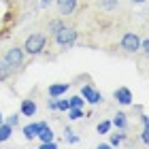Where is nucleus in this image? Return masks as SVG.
Returning <instances> with one entry per match:
<instances>
[{
	"instance_id": "nucleus-1",
	"label": "nucleus",
	"mask_w": 149,
	"mask_h": 149,
	"mask_svg": "<svg viewBox=\"0 0 149 149\" xmlns=\"http://www.w3.org/2000/svg\"><path fill=\"white\" fill-rule=\"evenodd\" d=\"M45 45H47V36L45 34H30L26 38V43H24V51L30 53V56H38V53H43Z\"/></svg>"
},
{
	"instance_id": "nucleus-2",
	"label": "nucleus",
	"mask_w": 149,
	"mask_h": 149,
	"mask_svg": "<svg viewBox=\"0 0 149 149\" xmlns=\"http://www.w3.org/2000/svg\"><path fill=\"white\" fill-rule=\"evenodd\" d=\"M53 38H56V43L60 47H70L74 40H77V30L70 28V26H60L58 32H53Z\"/></svg>"
},
{
	"instance_id": "nucleus-3",
	"label": "nucleus",
	"mask_w": 149,
	"mask_h": 149,
	"mask_svg": "<svg viewBox=\"0 0 149 149\" xmlns=\"http://www.w3.org/2000/svg\"><path fill=\"white\" fill-rule=\"evenodd\" d=\"M2 62L9 66L11 70L19 68V66L24 64V47H11V49L6 51V56H4Z\"/></svg>"
},
{
	"instance_id": "nucleus-4",
	"label": "nucleus",
	"mask_w": 149,
	"mask_h": 149,
	"mask_svg": "<svg viewBox=\"0 0 149 149\" xmlns=\"http://www.w3.org/2000/svg\"><path fill=\"white\" fill-rule=\"evenodd\" d=\"M139 45H141V38L136 36V32H126V34L121 36V49L128 51V53L139 51Z\"/></svg>"
},
{
	"instance_id": "nucleus-5",
	"label": "nucleus",
	"mask_w": 149,
	"mask_h": 149,
	"mask_svg": "<svg viewBox=\"0 0 149 149\" xmlns=\"http://www.w3.org/2000/svg\"><path fill=\"white\" fill-rule=\"evenodd\" d=\"M81 96H83V100H87L90 104H98V102H102V94L96 92L92 85H83V90H81Z\"/></svg>"
},
{
	"instance_id": "nucleus-6",
	"label": "nucleus",
	"mask_w": 149,
	"mask_h": 149,
	"mask_svg": "<svg viewBox=\"0 0 149 149\" xmlns=\"http://www.w3.org/2000/svg\"><path fill=\"white\" fill-rule=\"evenodd\" d=\"M43 126H47V121H38V124H28V126H24V136L28 139V141L36 139V134H38V130H40Z\"/></svg>"
},
{
	"instance_id": "nucleus-7",
	"label": "nucleus",
	"mask_w": 149,
	"mask_h": 149,
	"mask_svg": "<svg viewBox=\"0 0 149 149\" xmlns=\"http://www.w3.org/2000/svg\"><path fill=\"white\" fill-rule=\"evenodd\" d=\"M56 2H58V11L62 15H70L77 9V0H56Z\"/></svg>"
},
{
	"instance_id": "nucleus-8",
	"label": "nucleus",
	"mask_w": 149,
	"mask_h": 149,
	"mask_svg": "<svg viewBox=\"0 0 149 149\" xmlns=\"http://www.w3.org/2000/svg\"><path fill=\"white\" fill-rule=\"evenodd\" d=\"M115 98H117L119 104H130L132 102V92L128 87H117L115 90Z\"/></svg>"
},
{
	"instance_id": "nucleus-9",
	"label": "nucleus",
	"mask_w": 149,
	"mask_h": 149,
	"mask_svg": "<svg viewBox=\"0 0 149 149\" xmlns=\"http://www.w3.org/2000/svg\"><path fill=\"white\" fill-rule=\"evenodd\" d=\"M68 83H53V85H49V96L51 98H60V96H64L66 92H68Z\"/></svg>"
},
{
	"instance_id": "nucleus-10",
	"label": "nucleus",
	"mask_w": 149,
	"mask_h": 149,
	"mask_svg": "<svg viewBox=\"0 0 149 149\" xmlns=\"http://www.w3.org/2000/svg\"><path fill=\"white\" fill-rule=\"evenodd\" d=\"M34 113H36V102L34 100H22V115L32 117Z\"/></svg>"
},
{
	"instance_id": "nucleus-11",
	"label": "nucleus",
	"mask_w": 149,
	"mask_h": 149,
	"mask_svg": "<svg viewBox=\"0 0 149 149\" xmlns=\"http://www.w3.org/2000/svg\"><path fill=\"white\" fill-rule=\"evenodd\" d=\"M11 134H13V128L9 124H0V143H4V141H9L11 139Z\"/></svg>"
},
{
	"instance_id": "nucleus-12",
	"label": "nucleus",
	"mask_w": 149,
	"mask_h": 149,
	"mask_svg": "<svg viewBox=\"0 0 149 149\" xmlns=\"http://www.w3.org/2000/svg\"><path fill=\"white\" fill-rule=\"evenodd\" d=\"M111 126L119 128V130H126V126H128V121H126V115H124V113H117V115H115V117H113Z\"/></svg>"
},
{
	"instance_id": "nucleus-13",
	"label": "nucleus",
	"mask_w": 149,
	"mask_h": 149,
	"mask_svg": "<svg viewBox=\"0 0 149 149\" xmlns=\"http://www.w3.org/2000/svg\"><path fill=\"white\" fill-rule=\"evenodd\" d=\"M36 136H38L40 141H43V143H45V141H51V139H53V130H51L49 126H43V128L38 130V134H36Z\"/></svg>"
},
{
	"instance_id": "nucleus-14",
	"label": "nucleus",
	"mask_w": 149,
	"mask_h": 149,
	"mask_svg": "<svg viewBox=\"0 0 149 149\" xmlns=\"http://www.w3.org/2000/svg\"><path fill=\"white\" fill-rule=\"evenodd\" d=\"M68 115H70V119H81L83 117V109H81V107H70Z\"/></svg>"
},
{
	"instance_id": "nucleus-15",
	"label": "nucleus",
	"mask_w": 149,
	"mask_h": 149,
	"mask_svg": "<svg viewBox=\"0 0 149 149\" xmlns=\"http://www.w3.org/2000/svg\"><path fill=\"white\" fill-rule=\"evenodd\" d=\"M9 74H11V68H9L4 62H0V83H2V81L9 77Z\"/></svg>"
},
{
	"instance_id": "nucleus-16",
	"label": "nucleus",
	"mask_w": 149,
	"mask_h": 149,
	"mask_svg": "<svg viewBox=\"0 0 149 149\" xmlns=\"http://www.w3.org/2000/svg\"><path fill=\"white\" fill-rule=\"evenodd\" d=\"M100 6L102 9H117V0H100Z\"/></svg>"
},
{
	"instance_id": "nucleus-17",
	"label": "nucleus",
	"mask_w": 149,
	"mask_h": 149,
	"mask_svg": "<svg viewBox=\"0 0 149 149\" xmlns=\"http://www.w3.org/2000/svg\"><path fill=\"white\" fill-rule=\"evenodd\" d=\"M56 109H58V111H68V109H70L68 100H56Z\"/></svg>"
},
{
	"instance_id": "nucleus-18",
	"label": "nucleus",
	"mask_w": 149,
	"mask_h": 149,
	"mask_svg": "<svg viewBox=\"0 0 149 149\" xmlns=\"http://www.w3.org/2000/svg\"><path fill=\"white\" fill-rule=\"evenodd\" d=\"M4 124H9L11 128H15V126L19 124V115H15V113H13V115H9V117H6V121H4Z\"/></svg>"
},
{
	"instance_id": "nucleus-19",
	"label": "nucleus",
	"mask_w": 149,
	"mask_h": 149,
	"mask_svg": "<svg viewBox=\"0 0 149 149\" xmlns=\"http://www.w3.org/2000/svg\"><path fill=\"white\" fill-rule=\"evenodd\" d=\"M83 102H85V100L81 98V96H72V98L68 100V104H70V107H83Z\"/></svg>"
},
{
	"instance_id": "nucleus-20",
	"label": "nucleus",
	"mask_w": 149,
	"mask_h": 149,
	"mask_svg": "<svg viewBox=\"0 0 149 149\" xmlns=\"http://www.w3.org/2000/svg\"><path fill=\"white\" fill-rule=\"evenodd\" d=\"M111 130V121H102V124H98V132L100 134H107Z\"/></svg>"
},
{
	"instance_id": "nucleus-21",
	"label": "nucleus",
	"mask_w": 149,
	"mask_h": 149,
	"mask_svg": "<svg viewBox=\"0 0 149 149\" xmlns=\"http://www.w3.org/2000/svg\"><path fill=\"white\" fill-rule=\"evenodd\" d=\"M60 26H62V22H60V19H53V22L49 24V32H51V34H53V32H58Z\"/></svg>"
},
{
	"instance_id": "nucleus-22",
	"label": "nucleus",
	"mask_w": 149,
	"mask_h": 149,
	"mask_svg": "<svg viewBox=\"0 0 149 149\" xmlns=\"http://www.w3.org/2000/svg\"><path fill=\"white\" fill-rule=\"evenodd\" d=\"M64 134H66V139H68L70 143H77V141H79L77 136H74V132L70 130V128H66V130H64Z\"/></svg>"
},
{
	"instance_id": "nucleus-23",
	"label": "nucleus",
	"mask_w": 149,
	"mask_h": 149,
	"mask_svg": "<svg viewBox=\"0 0 149 149\" xmlns=\"http://www.w3.org/2000/svg\"><path fill=\"white\" fill-rule=\"evenodd\" d=\"M121 141H124V134H113V136H111V147L113 145H119Z\"/></svg>"
},
{
	"instance_id": "nucleus-24",
	"label": "nucleus",
	"mask_w": 149,
	"mask_h": 149,
	"mask_svg": "<svg viewBox=\"0 0 149 149\" xmlns=\"http://www.w3.org/2000/svg\"><path fill=\"white\" fill-rule=\"evenodd\" d=\"M141 139H143V143H145V145H149V126H145V130H143V136H141Z\"/></svg>"
},
{
	"instance_id": "nucleus-25",
	"label": "nucleus",
	"mask_w": 149,
	"mask_h": 149,
	"mask_svg": "<svg viewBox=\"0 0 149 149\" xmlns=\"http://www.w3.org/2000/svg\"><path fill=\"white\" fill-rule=\"evenodd\" d=\"M139 49L143 51V53H147V51H149V40H143V43L139 45Z\"/></svg>"
},
{
	"instance_id": "nucleus-26",
	"label": "nucleus",
	"mask_w": 149,
	"mask_h": 149,
	"mask_svg": "<svg viewBox=\"0 0 149 149\" xmlns=\"http://www.w3.org/2000/svg\"><path fill=\"white\" fill-rule=\"evenodd\" d=\"M49 109H51V111H58V109H56V98L49 100Z\"/></svg>"
},
{
	"instance_id": "nucleus-27",
	"label": "nucleus",
	"mask_w": 149,
	"mask_h": 149,
	"mask_svg": "<svg viewBox=\"0 0 149 149\" xmlns=\"http://www.w3.org/2000/svg\"><path fill=\"white\" fill-rule=\"evenodd\" d=\"M51 4V0H40V6H43V9H45V6H49Z\"/></svg>"
},
{
	"instance_id": "nucleus-28",
	"label": "nucleus",
	"mask_w": 149,
	"mask_h": 149,
	"mask_svg": "<svg viewBox=\"0 0 149 149\" xmlns=\"http://www.w3.org/2000/svg\"><path fill=\"white\" fill-rule=\"evenodd\" d=\"M111 147V143H102V145H98V149H109Z\"/></svg>"
},
{
	"instance_id": "nucleus-29",
	"label": "nucleus",
	"mask_w": 149,
	"mask_h": 149,
	"mask_svg": "<svg viewBox=\"0 0 149 149\" xmlns=\"http://www.w3.org/2000/svg\"><path fill=\"white\" fill-rule=\"evenodd\" d=\"M132 2H145V0H132Z\"/></svg>"
},
{
	"instance_id": "nucleus-30",
	"label": "nucleus",
	"mask_w": 149,
	"mask_h": 149,
	"mask_svg": "<svg viewBox=\"0 0 149 149\" xmlns=\"http://www.w3.org/2000/svg\"><path fill=\"white\" fill-rule=\"evenodd\" d=\"M2 121H4V119H2V113H0V124H2Z\"/></svg>"
}]
</instances>
